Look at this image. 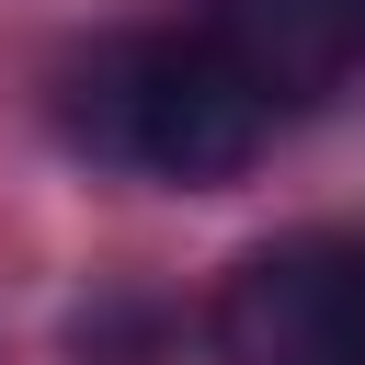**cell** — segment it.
I'll use <instances>...</instances> for the list:
<instances>
[{
  "instance_id": "7a4b0ae2",
  "label": "cell",
  "mask_w": 365,
  "mask_h": 365,
  "mask_svg": "<svg viewBox=\"0 0 365 365\" xmlns=\"http://www.w3.org/2000/svg\"><path fill=\"white\" fill-rule=\"evenodd\" d=\"M217 365H365V240L354 228H285L251 240L205 297Z\"/></svg>"
},
{
  "instance_id": "6da1fadb",
  "label": "cell",
  "mask_w": 365,
  "mask_h": 365,
  "mask_svg": "<svg viewBox=\"0 0 365 365\" xmlns=\"http://www.w3.org/2000/svg\"><path fill=\"white\" fill-rule=\"evenodd\" d=\"M274 125L285 114L194 34V11L182 23H125V34H103L57 68V148L91 160V171H125V182L217 194L274 148Z\"/></svg>"
},
{
  "instance_id": "3957f363",
  "label": "cell",
  "mask_w": 365,
  "mask_h": 365,
  "mask_svg": "<svg viewBox=\"0 0 365 365\" xmlns=\"http://www.w3.org/2000/svg\"><path fill=\"white\" fill-rule=\"evenodd\" d=\"M194 34H205L274 114H308V103H331V91L365 80L354 0H194Z\"/></svg>"
},
{
  "instance_id": "277c9868",
  "label": "cell",
  "mask_w": 365,
  "mask_h": 365,
  "mask_svg": "<svg viewBox=\"0 0 365 365\" xmlns=\"http://www.w3.org/2000/svg\"><path fill=\"white\" fill-rule=\"evenodd\" d=\"M354 34H365V0H354Z\"/></svg>"
}]
</instances>
